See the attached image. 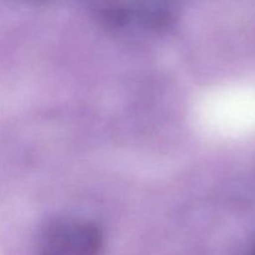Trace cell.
Instances as JSON below:
<instances>
[{"instance_id":"cell-2","label":"cell","mask_w":255,"mask_h":255,"mask_svg":"<svg viewBox=\"0 0 255 255\" xmlns=\"http://www.w3.org/2000/svg\"><path fill=\"white\" fill-rule=\"evenodd\" d=\"M254 255H255V252H254Z\"/></svg>"},{"instance_id":"cell-1","label":"cell","mask_w":255,"mask_h":255,"mask_svg":"<svg viewBox=\"0 0 255 255\" xmlns=\"http://www.w3.org/2000/svg\"><path fill=\"white\" fill-rule=\"evenodd\" d=\"M102 233L90 222L72 218L55 219L40 232L37 255H100Z\"/></svg>"}]
</instances>
